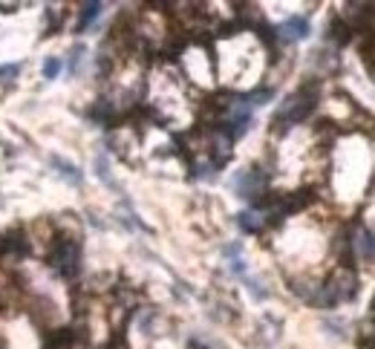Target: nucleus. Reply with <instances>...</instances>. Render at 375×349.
Wrapping results in <instances>:
<instances>
[{"label": "nucleus", "mask_w": 375, "mask_h": 349, "mask_svg": "<svg viewBox=\"0 0 375 349\" xmlns=\"http://www.w3.org/2000/svg\"><path fill=\"white\" fill-rule=\"evenodd\" d=\"M49 266L55 268L58 277L75 280L78 271H81V245L72 237H55L52 251H49Z\"/></svg>", "instance_id": "nucleus-1"}, {"label": "nucleus", "mask_w": 375, "mask_h": 349, "mask_svg": "<svg viewBox=\"0 0 375 349\" xmlns=\"http://www.w3.org/2000/svg\"><path fill=\"white\" fill-rule=\"evenodd\" d=\"M355 292H358V277H355V271L349 266H341L335 271V277L321 286V292L314 295L312 300L318 306H335V303H344V300H352Z\"/></svg>", "instance_id": "nucleus-2"}, {"label": "nucleus", "mask_w": 375, "mask_h": 349, "mask_svg": "<svg viewBox=\"0 0 375 349\" xmlns=\"http://www.w3.org/2000/svg\"><path fill=\"white\" fill-rule=\"evenodd\" d=\"M314 104H318V92H314L312 84L301 87L298 92L289 95V102L278 110V124L286 127V124H298L303 119H309V113L314 110Z\"/></svg>", "instance_id": "nucleus-3"}, {"label": "nucleus", "mask_w": 375, "mask_h": 349, "mask_svg": "<svg viewBox=\"0 0 375 349\" xmlns=\"http://www.w3.org/2000/svg\"><path fill=\"white\" fill-rule=\"evenodd\" d=\"M234 190H237V197H246V200H251L254 205H257L260 193L266 190V177L257 168H248V170H243V173H237V177H234Z\"/></svg>", "instance_id": "nucleus-4"}, {"label": "nucleus", "mask_w": 375, "mask_h": 349, "mask_svg": "<svg viewBox=\"0 0 375 349\" xmlns=\"http://www.w3.org/2000/svg\"><path fill=\"white\" fill-rule=\"evenodd\" d=\"M309 35V21L306 17H289V21H283L278 29H274V38L278 41H286V44H294V41H303V38Z\"/></svg>", "instance_id": "nucleus-5"}, {"label": "nucleus", "mask_w": 375, "mask_h": 349, "mask_svg": "<svg viewBox=\"0 0 375 349\" xmlns=\"http://www.w3.org/2000/svg\"><path fill=\"white\" fill-rule=\"evenodd\" d=\"M349 245L355 248V254L361 260H375V234H369L367 228H358L355 237L349 240Z\"/></svg>", "instance_id": "nucleus-6"}, {"label": "nucleus", "mask_w": 375, "mask_h": 349, "mask_svg": "<svg viewBox=\"0 0 375 349\" xmlns=\"http://www.w3.org/2000/svg\"><path fill=\"white\" fill-rule=\"evenodd\" d=\"M240 225H243V231H248V234H257V231H263L266 220H263L260 211H243V214H240Z\"/></svg>", "instance_id": "nucleus-7"}, {"label": "nucleus", "mask_w": 375, "mask_h": 349, "mask_svg": "<svg viewBox=\"0 0 375 349\" xmlns=\"http://www.w3.org/2000/svg\"><path fill=\"white\" fill-rule=\"evenodd\" d=\"M102 9H104V3H84L81 6V15H78V32L81 29H87L98 15H102Z\"/></svg>", "instance_id": "nucleus-8"}, {"label": "nucleus", "mask_w": 375, "mask_h": 349, "mask_svg": "<svg viewBox=\"0 0 375 349\" xmlns=\"http://www.w3.org/2000/svg\"><path fill=\"white\" fill-rule=\"evenodd\" d=\"M52 168L61 173V177L67 179V182H72V185H81V173H78L70 162H64V159H58V156H52Z\"/></svg>", "instance_id": "nucleus-9"}, {"label": "nucleus", "mask_w": 375, "mask_h": 349, "mask_svg": "<svg viewBox=\"0 0 375 349\" xmlns=\"http://www.w3.org/2000/svg\"><path fill=\"white\" fill-rule=\"evenodd\" d=\"M61 72V58H47L44 61V79H58Z\"/></svg>", "instance_id": "nucleus-10"}, {"label": "nucleus", "mask_w": 375, "mask_h": 349, "mask_svg": "<svg viewBox=\"0 0 375 349\" xmlns=\"http://www.w3.org/2000/svg\"><path fill=\"white\" fill-rule=\"evenodd\" d=\"M84 61V47L78 44V47H72V52H70V72H78V64Z\"/></svg>", "instance_id": "nucleus-11"}, {"label": "nucleus", "mask_w": 375, "mask_h": 349, "mask_svg": "<svg viewBox=\"0 0 375 349\" xmlns=\"http://www.w3.org/2000/svg\"><path fill=\"white\" fill-rule=\"evenodd\" d=\"M6 254V240H0V257Z\"/></svg>", "instance_id": "nucleus-12"}]
</instances>
